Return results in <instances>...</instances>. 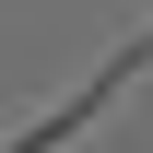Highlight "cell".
<instances>
[{"instance_id":"6da1fadb","label":"cell","mask_w":153,"mask_h":153,"mask_svg":"<svg viewBox=\"0 0 153 153\" xmlns=\"http://www.w3.org/2000/svg\"><path fill=\"white\" fill-rule=\"evenodd\" d=\"M141 59H153V36H141V47H130V59H118V71H106V82H82V94H71V106H59V118H36V130H24V141H12V153H59V141H71V130H82V118H94V106H106V94H118V82H130V71H141Z\"/></svg>"}]
</instances>
